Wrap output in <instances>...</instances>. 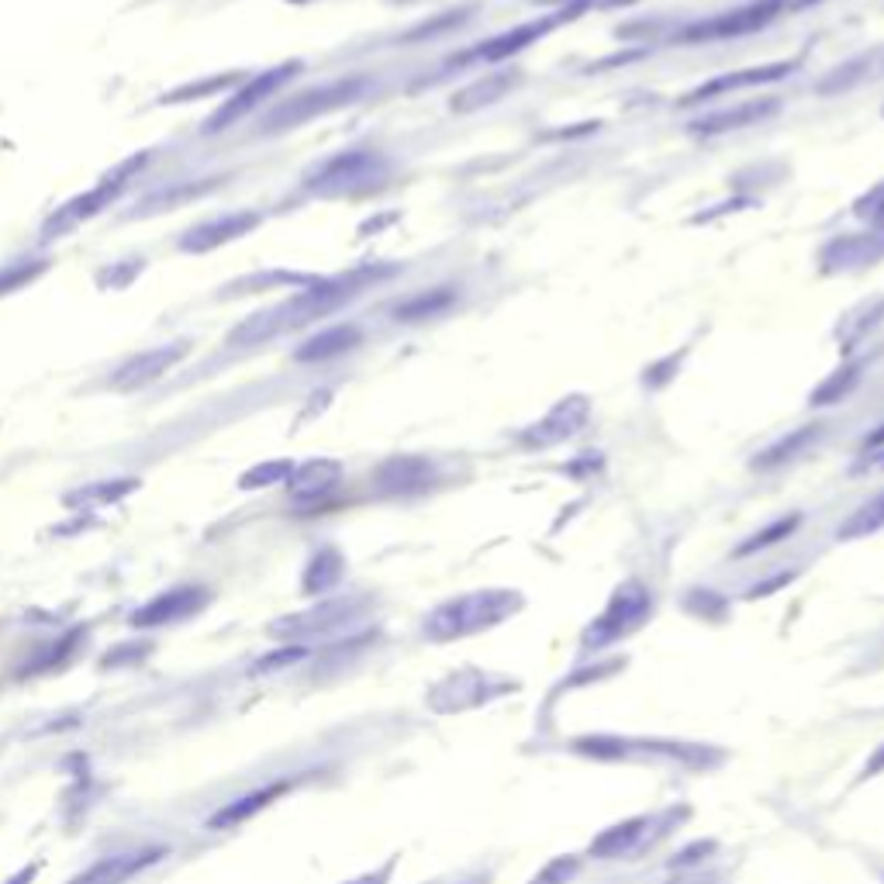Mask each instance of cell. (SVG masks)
I'll use <instances>...</instances> for the list:
<instances>
[{
    "instance_id": "cell-14",
    "label": "cell",
    "mask_w": 884,
    "mask_h": 884,
    "mask_svg": "<svg viewBox=\"0 0 884 884\" xmlns=\"http://www.w3.org/2000/svg\"><path fill=\"white\" fill-rule=\"evenodd\" d=\"M653 815H636V819H625L612 830H605L602 836L591 840V857L597 861H618V857H633L639 853L646 843H649V830H653Z\"/></svg>"
},
{
    "instance_id": "cell-30",
    "label": "cell",
    "mask_w": 884,
    "mask_h": 884,
    "mask_svg": "<svg viewBox=\"0 0 884 884\" xmlns=\"http://www.w3.org/2000/svg\"><path fill=\"white\" fill-rule=\"evenodd\" d=\"M45 267H49L45 260H18V263L4 267L0 270V294H11V291L24 288V283H32L35 277L45 273Z\"/></svg>"
},
{
    "instance_id": "cell-36",
    "label": "cell",
    "mask_w": 884,
    "mask_h": 884,
    "mask_svg": "<svg viewBox=\"0 0 884 884\" xmlns=\"http://www.w3.org/2000/svg\"><path fill=\"white\" fill-rule=\"evenodd\" d=\"M881 771H884V747H881V750L867 760V767H864V774H867V778H871V774H881Z\"/></svg>"
},
{
    "instance_id": "cell-40",
    "label": "cell",
    "mask_w": 884,
    "mask_h": 884,
    "mask_svg": "<svg viewBox=\"0 0 884 884\" xmlns=\"http://www.w3.org/2000/svg\"><path fill=\"white\" fill-rule=\"evenodd\" d=\"M805 4H822V0H802V8H805Z\"/></svg>"
},
{
    "instance_id": "cell-42",
    "label": "cell",
    "mask_w": 884,
    "mask_h": 884,
    "mask_svg": "<svg viewBox=\"0 0 884 884\" xmlns=\"http://www.w3.org/2000/svg\"><path fill=\"white\" fill-rule=\"evenodd\" d=\"M881 467H884V464H881Z\"/></svg>"
},
{
    "instance_id": "cell-11",
    "label": "cell",
    "mask_w": 884,
    "mask_h": 884,
    "mask_svg": "<svg viewBox=\"0 0 884 884\" xmlns=\"http://www.w3.org/2000/svg\"><path fill=\"white\" fill-rule=\"evenodd\" d=\"M360 615L356 602H329L319 609H308L301 615H288L273 622V636L280 639H311V636H329L346 630V625Z\"/></svg>"
},
{
    "instance_id": "cell-12",
    "label": "cell",
    "mask_w": 884,
    "mask_h": 884,
    "mask_svg": "<svg viewBox=\"0 0 884 884\" xmlns=\"http://www.w3.org/2000/svg\"><path fill=\"white\" fill-rule=\"evenodd\" d=\"M587 415H591L587 397L570 394V397H563L557 408H550V415L543 422H535L532 429L522 433V446L543 449V446H557V443L570 439V436H578L584 429Z\"/></svg>"
},
{
    "instance_id": "cell-24",
    "label": "cell",
    "mask_w": 884,
    "mask_h": 884,
    "mask_svg": "<svg viewBox=\"0 0 884 884\" xmlns=\"http://www.w3.org/2000/svg\"><path fill=\"white\" fill-rule=\"evenodd\" d=\"M819 436H822V425H802V429H794L791 436H784V439L774 443L771 449H763V453L757 456V460H753V467H757V470H774V467L794 460V456L802 453L812 439H819Z\"/></svg>"
},
{
    "instance_id": "cell-3",
    "label": "cell",
    "mask_w": 884,
    "mask_h": 884,
    "mask_svg": "<svg viewBox=\"0 0 884 884\" xmlns=\"http://www.w3.org/2000/svg\"><path fill=\"white\" fill-rule=\"evenodd\" d=\"M370 91V80L366 76H346V80H335V83H325V87H315V91H304L298 97H288L283 104H277L267 122H263V132H288V128H298V125H308L322 118V114L335 111V107H346L353 101H360L363 94Z\"/></svg>"
},
{
    "instance_id": "cell-32",
    "label": "cell",
    "mask_w": 884,
    "mask_h": 884,
    "mask_svg": "<svg viewBox=\"0 0 884 884\" xmlns=\"http://www.w3.org/2000/svg\"><path fill=\"white\" fill-rule=\"evenodd\" d=\"M294 467L288 460H280V464H263V467H256L242 477V488H267V483H280V480H291Z\"/></svg>"
},
{
    "instance_id": "cell-9",
    "label": "cell",
    "mask_w": 884,
    "mask_h": 884,
    "mask_svg": "<svg viewBox=\"0 0 884 884\" xmlns=\"http://www.w3.org/2000/svg\"><path fill=\"white\" fill-rule=\"evenodd\" d=\"M384 174V159L377 153L353 149L329 159L315 177H311V190L319 194H342V190H356L366 180H377Z\"/></svg>"
},
{
    "instance_id": "cell-20",
    "label": "cell",
    "mask_w": 884,
    "mask_h": 884,
    "mask_svg": "<svg viewBox=\"0 0 884 884\" xmlns=\"http://www.w3.org/2000/svg\"><path fill=\"white\" fill-rule=\"evenodd\" d=\"M363 332L356 325H332L325 332H319L315 339H308L304 346L298 350V360L301 363H319V360H332V356H342L350 353L353 346H360Z\"/></svg>"
},
{
    "instance_id": "cell-15",
    "label": "cell",
    "mask_w": 884,
    "mask_h": 884,
    "mask_svg": "<svg viewBox=\"0 0 884 884\" xmlns=\"http://www.w3.org/2000/svg\"><path fill=\"white\" fill-rule=\"evenodd\" d=\"M260 225V215H252V211H239V215H225L218 221H205V225H197L190 228V232L180 239V249L184 252H211L225 242H232L239 236H249L252 228Z\"/></svg>"
},
{
    "instance_id": "cell-39",
    "label": "cell",
    "mask_w": 884,
    "mask_h": 884,
    "mask_svg": "<svg viewBox=\"0 0 884 884\" xmlns=\"http://www.w3.org/2000/svg\"><path fill=\"white\" fill-rule=\"evenodd\" d=\"M877 446H884V425H881V429H877L874 436L864 439V449H877Z\"/></svg>"
},
{
    "instance_id": "cell-23",
    "label": "cell",
    "mask_w": 884,
    "mask_h": 884,
    "mask_svg": "<svg viewBox=\"0 0 884 884\" xmlns=\"http://www.w3.org/2000/svg\"><path fill=\"white\" fill-rule=\"evenodd\" d=\"M516 83H519V76H511V73H495V76L480 80V83H474V87H467V91L456 94V97H453V111L467 114V111H477V107H483V104H495L498 97H505L511 87H516Z\"/></svg>"
},
{
    "instance_id": "cell-19",
    "label": "cell",
    "mask_w": 884,
    "mask_h": 884,
    "mask_svg": "<svg viewBox=\"0 0 884 884\" xmlns=\"http://www.w3.org/2000/svg\"><path fill=\"white\" fill-rule=\"evenodd\" d=\"M778 101H747L739 107H729V111H716L708 114V118H698L691 125V132L698 135H719V132H732V128H747V125H760L763 118H771L778 114Z\"/></svg>"
},
{
    "instance_id": "cell-26",
    "label": "cell",
    "mask_w": 884,
    "mask_h": 884,
    "mask_svg": "<svg viewBox=\"0 0 884 884\" xmlns=\"http://www.w3.org/2000/svg\"><path fill=\"white\" fill-rule=\"evenodd\" d=\"M884 529V491L867 498L853 516L836 529V539L840 543H850V539H864L871 532H881Z\"/></svg>"
},
{
    "instance_id": "cell-18",
    "label": "cell",
    "mask_w": 884,
    "mask_h": 884,
    "mask_svg": "<svg viewBox=\"0 0 884 884\" xmlns=\"http://www.w3.org/2000/svg\"><path fill=\"white\" fill-rule=\"evenodd\" d=\"M283 791H288V781L263 784V788H256V791H249V794L232 798V802H228L225 809H218V812L208 819V830H215V833H221V830H236V825H242L246 819L260 815L267 805H273Z\"/></svg>"
},
{
    "instance_id": "cell-28",
    "label": "cell",
    "mask_w": 884,
    "mask_h": 884,
    "mask_svg": "<svg viewBox=\"0 0 884 884\" xmlns=\"http://www.w3.org/2000/svg\"><path fill=\"white\" fill-rule=\"evenodd\" d=\"M857 366H846V370H836V374L825 381V384H819L815 391H812V405H836V402H843V397L853 391V384H857Z\"/></svg>"
},
{
    "instance_id": "cell-7",
    "label": "cell",
    "mask_w": 884,
    "mask_h": 884,
    "mask_svg": "<svg viewBox=\"0 0 884 884\" xmlns=\"http://www.w3.org/2000/svg\"><path fill=\"white\" fill-rule=\"evenodd\" d=\"M208 602H211V591L205 584L169 587L166 594L153 597V602H146L138 612H132V625L135 630H159V625H174V622L197 615L201 609H208Z\"/></svg>"
},
{
    "instance_id": "cell-34",
    "label": "cell",
    "mask_w": 884,
    "mask_h": 884,
    "mask_svg": "<svg viewBox=\"0 0 884 884\" xmlns=\"http://www.w3.org/2000/svg\"><path fill=\"white\" fill-rule=\"evenodd\" d=\"M228 83H236V76H211V80H205V83H197V87H187V91H177V94H169L166 101L174 104V101H184L187 94L194 97V94H205V91H225Z\"/></svg>"
},
{
    "instance_id": "cell-21",
    "label": "cell",
    "mask_w": 884,
    "mask_h": 884,
    "mask_svg": "<svg viewBox=\"0 0 884 884\" xmlns=\"http://www.w3.org/2000/svg\"><path fill=\"white\" fill-rule=\"evenodd\" d=\"M429 477H433V467L418 460V456H397V460L384 464L377 474L384 491H412V488H422Z\"/></svg>"
},
{
    "instance_id": "cell-13",
    "label": "cell",
    "mask_w": 884,
    "mask_h": 884,
    "mask_svg": "<svg viewBox=\"0 0 884 884\" xmlns=\"http://www.w3.org/2000/svg\"><path fill=\"white\" fill-rule=\"evenodd\" d=\"M184 356H187V342H174V346H159V350H149V353H138L135 360H128L118 374L111 377V387L114 391H138V387L159 381L166 370L177 366Z\"/></svg>"
},
{
    "instance_id": "cell-37",
    "label": "cell",
    "mask_w": 884,
    "mask_h": 884,
    "mask_svg": "<svg viewBox=\"0 0 884 884\" xmlns=\"http://www.w3.org/2000/svg\"><path fill=\"white\" fill-rule=\"evenodd\" d=\"M670 884H716V877H708V874H691V877H680V881H670Z\"/></svg>"
},
{
    "instance_id": "cell-35",
    "label": "cell",
    "mask_w": 884,
    "mask_h": 884,
    "mask_svg": "<svg viewBox=\"0 0 884 884\" xmlns=\"http://www.w3.org/2000/svg\"><path fill=\"white\" fill-rule=\"evenodd\" d=\"M387 874H391V864L381 867V871H374V874H363V877H356V881H346V884H384Z\"/></svg>"
},
{
    "instance_id": "cell-16",
    "label": "cell",
    "mask_w": 884,
    "mask_h": 884,
    "mask_svg": "<svg viewBox=\"0 0 884 884\" xmlns=\"http://www.w3.org/2000/svg\"><path fill=\"white\" fill-rule=\"evenodd\" d=\"M563 18H574V14L526 21V24H519V28H511V32H505V35H498V39H491V42H483L474 55H477V60H488V63H501V60H508V55H516V52L529 49L532 42H539L547 32H553V28H557Z\"/></svg>"
},
{
    "instance_id": "cell-22",
    "label": "cell",
    "mask_w": 884,
    "mask_h": 884,
    "mask_svg": "<svg viewBox=\"0 0 884 884\" xmlns=\"http://www.w3.org/2000/svg\"><path fill=\"white\" fill-rule=\"evenodd\" d=\"M456 304V291L453 288H436V291H422L408 301H402L394 308L397 322H422V319H436L443 311H449Z\"/></svg>"
},
{
    "instance_id": "cell-31",
    "label": "cell",
    "mask_w": 884,
    "mask_h": 884,
    "mask_svg": "<svg viewBox=\"0 0 884 884\" xmlns=\"http://www.w3.org/2000/svg\"><path fill=\"white\" fill-rule=\"evenodd\" d=\"M578 871H581V861L578 857H557V861H550L543 871L532 877V884H570V881L578 877Z\"/></svg>"
},
{
    "instance_id": "cell-33",
    "label": "cell",
    "mask_w": 884,
    "mask_h": 884,
    "mask_svg": "<svg viewBox=\"0 0 884 884\" xmlns=\"http://www.w3.org/2000/svg\"><path fill=\"white\" fill-rule=\"evenodd\" d=\"M304 657H308V646H288V649L270 653V657H263L260 664H256V674H270V670H280V667H291V664H298Z\"/></svg>"
},
{
    "instance_id": "cell-5",
    "label": "cell",
    "mask_w": 884,
    "mask_h": 884,
    "mask_svg": "<svg viewBox=\"0 0 884 884\" xmlns=\"http://www.w3.org/2000/svg\"><path fill=\"white\" fill-rule=\"evenodd\" d=\"M781 11H784V0H757V4H750V8H739V11L711 18V21H698L691 28H684L680 42L684 45H695V42H716V39L750 35V32H760L763 24H771Z\"/></svg>"
},
{
    "instance_id": "cell-38",
    "label": "cell",
    "mask_w": 884,
    "mask_h": 884,
    "mask_svg": "<svg viewBox=\"0 0 884 884\" xmlns=\"http://www.w3.org/2000/svg\"><path fill=\"white\" fill-rule=\"evenodd\" d=\"M35 871H39V867H24V871H18V874H14V877L8 881V884H28V881H32V877H35Z\"/></svg>"
},
{
    "instance_id": "cell-25",
    "label": "cell",
    "mask_w": 884,
    "mask_h": 884,
    "mask_svg": "<svg viewBox=\"0 0 884 884\" xmlns=\"http://www.w3.org/2000/svg\"><path fill=\"white\" fill-rule=\"evenodd\" d=\"M342 570H346V563H342L339 550H319L315 557H311V563L304 566V594L332 591L342 581Z\"/></svg>"
},
{
    "instance_id": "cell-29",
    "label": "cell",
    "mask_w": 884,
    "mask_h": 884,
    "mask_svg": "<svg viewBox=\"0 0 884 884\" xmlns=\"http://www.w3.org/2000/svg\"><path fill=\"white\" fill-rule=\"evenodd\" d=\"M798 522H802V519H798V516H788V519H778L774 526H767L763 532H753V535L747 539V543L736 550V557H750V553H757V550H767V547L781 543V539H788V535L798 529Z\"/></svg>"
},
{
    "instance_id": "cell-17",
    "label": "cell",
    "mask_w": 884,
    "mask_h": 884,
    "mask_svg": "<svg viewBox=\"0 0 884 884\" xmlns=\"http://www.w3.org/2000/svg\"><path fill=\"white\" fill-rule=\"evenodd\" d=\"M794 66L791 63H774V66H753V70H739V73H726V76H716L695 87L684 104H698V101H708V97H722L729 91H743V87H757V83H774V80H784Z\"/></svg>"
},
{
    "instance_id": "cell-2",
    "label": "cell",
    "mask_w": 884,
    "mask_h": 884,
    "mask_svg": "<svg viewBox=\"0 0 884 884\" xmlns=\"http://www.w3.org/2000/svg\"><path fill=\"white\" fill-rule=\"evenodd\" d=\"M519 605H522V597L516 591H474L464 597H453V602L439 605L425 618V636L464 639L480 630H491V625L505 622L508 615H516Z\"/></svg>"
},
{
    "instance_id": "cell-1",
    "label": "cell",
    "mask_w": 884,
    "mask_h": 884,
    "mask_svg": "<svg viewBox=\"0 0 884 884\" xmlns=\"http://www.w3.org/2000/svg\"><path fill=\"white\" fill-rule=\"evenodd\" d=\"M353 294H356V283L353 280L315 283V288L294 294L291 301H283L277 308H267V311H260V315H252L249 322H242L232 332V346H256V342H267V339H273L280 332L301 329L308 322L329 315V311H335L342 301H350Z\"/></svg>"
},
{
    "instance_id": "cell-6",
    "label": "cell",
    "mask_w": 884,
    "mask_h": 884,
    "mask_svg": "<svg viewBox=\"0 0 884 884\" xmlns=\"http://www.w3.org/2000/svg\"><path fill=\"white\" fill-rule=\"evenodd\" d=\"M142 163H146V153H138V156H132L128 163H122L118 169H114L111 177H104L91 194H83V197H76V201H70L66 208H60L55 211L49 221H45V236H52V232H66V228H73L76 221H83V218H91V215H97L107 201H114V197H118L125 187H128V180L138 174L142 169Z\"/></svg>"
},
{
    "instance_id": "cell-4",
    "label": "cell",
    "mask_w": 884,
    "mask_h": 884,
    "mask_svg": "<svg viewBox=\"0 0 884 884\" xmlns=\"http://www.w3.org/2000/svg\"><path fill=\"white\" fill-rule=\"evenodd\" d=\"M649 612H653L649 591L639 581H625L612 594L609 609L597 615V622L587 630L584 646H609V643H615L622 636H630L633 630H639V625L649 618Z\"/></svg>"
},
{
    "instance_id": "cell-27",
    "label": "cell",
    "mask_w": 884,
    "mask_h": 884,
    "mask_svg": "<svg viewBox=\"0 0 884 884\" xmlns=\"http://www.w3.org/2000/svg\"><path fill=\"white\" fill-rule=\"evenodd\" d=\"M339 480V464L332 460H311L298 470V477L291 480V488L298 498H315V495H325L335 488Z\"/></svg>"
},
{
    "instance_id": "cell-10",
    "label": "cell",
    "mask_w": 884,
    "mask_h": 884,
    "mask_svg": "<svg viewBox=\"0 0 884 884\" xmlns=\"http://www.w3.org/2000/svg\"><path fill=\"white\" fill-rule=\"evenodd\" d=\"M163 857H169V846H138V850L107 853V857L94 861L87 871H80L66 884H128L142 871L156 867Z\"/></svg>"
},
{
    "instance_id": "cell-41",
    "label": "cell",
    "mask_w": 884,
    "mask_h": 884,
    "mask_svg": "<svg viewBox=\"0 0 884 884\" xmlns=\"http://www.w3.org/2000/svg\"><path fill=\"white\" fill-rule=\"evenodd\" d=\"M294 4H301V0H294Z\"/></svg>"
},
{
    "instance_id": "cell-8",
    "label": "cell",
    "mask_w": 884,
    "mask_h": 884,
    "mask_svg": "<svg viewBox=\"0 0 884 884\" xmlns=\"http://www.w3.org/2000/svg\"><path fill=\"white\" fill-rule=\"evenodd\" d=\"M298 70H301V63H283V66H277V70H267V73H260V76H252L239 94H232V97H228V101L211 114L208 125H205V132H218V128H228L232 122H239L242 114H249L252 107H260L267 97H273V94L283 87V83L294 80Z\"/></svg>"
}]
</instances>
